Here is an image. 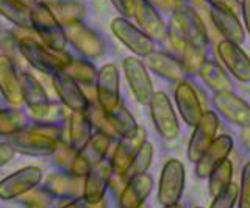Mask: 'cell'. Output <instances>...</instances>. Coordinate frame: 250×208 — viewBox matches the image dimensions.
<instances>
[{"label": "cell", "instance_id": "45", "mask_svg": "<svg viewBox=\"0 0 250 208\" xmlns=\"http://www.w3.org/2000/svg\"><path fill=\"white\" fill-rule=\"evenodd\" d=\"M97 205H92L89 204L88 200H84L83 197H78V199H74V200H70V202H67L66 205H62L60 208H97Z\"/></svg>", "mask_w": 250, "mask_h": 208}, {"label": "cell", "instance_id": "21", "mask_svg": "<svg viewBox=\"0 0 250 208\" xmlns=\"http://www.w3.org/2000/svg\"><path fill=\"white\" fill-rule=\"evenodd\" d=\"M175 104L180 111V116L191 127L197 125V122L202 119L203 113H205L192 84L185 80L180 82L175 88Z\"/></svg>", "mask_w": 250, "mask_h": 208}, {"label": "cell", "instance_id": "14", "mask_svg": "<svg viewBox=\"0 0 250 208\" xmlns=\"http://www.w3.org/2000/svg\"><path fill=\"white\" fill-rule=\"evenodd\" d=\"M52 84L58 99L70 111L84 113L89 108L91 102H89V99L86 97L83 89L80 88V84L74 79H70L64 71L52 75Z\"/></svg>", "mask_w": 250, "mask_h": 208}, {"label": "cell", "instance_id": "2", "mask_svg": "<svg viewBox=\"0 0 250 208\" xmlns=\"http://www.w3.org/2000/svg\"><path fill=\"white\" fill-rule=\"evenodd\" d=\"M19 50L28 64H31L39 72H44L47 75L62 72L70 63V57L67 53L52 50L39 40L31 36L22 38L19 41Z\"/></svg>", "mask_w": 250, "mask_h": 208}, {"label": "cell", "instance_id": "20", "mask_svg": "<svg viewBox=\"0 0 250 208\" xmlns=\"http://www.w3.org/2000/svg\"><path fill=\"white\" fill-rule=\"evenodd\" d=\"M217 55L239 82H250V58L238 44L224 40L217 45Z\"/></svg>", "mask_w": 250, "mask_h": 208}, {"label": "cell", "instance_id": "38", "mask_svg": "<svg viewBox=\"0 0 250 208\" xmlns=\"http://www.w3.org/2000/svg\"><path fill=\"white\" fill-rule=\"evenodd\" d=\"M55 200V196H52L45 188L44 189H31L25 194V204L30 208H50Z\"/></svg>", "mask_w": 250, "mask_h": 208}, {"label": "cell", "instance_id": "46", "mask_svg": "<svg viewBox=\"0 0 250 208\" xmlns=\"http://www.w3.org/2000/svg\"><path fill=\"white\" fill-rule=\"evenodd\" d=\"M241 11H242V18H244V25L247 33L250 35V0H242L241 2Z\"/></svg>", "mask_w": 250, "mask_h": 208}, {"label": "cell", "instance_id": "22", "mask_svg": "<svg viewBox=\"0 0 250 208\" xmlns=\"http://www.w3.org/2000/svg\"><path fill=\"white\" fill-rule=\"evenodd\" d=\"M153 188V179L150 174H141L127 180L119 196L121 208H136L146 204V199L150 196Z\"/></svg>", "mask_w": 250, "mask_h": 208}, {"label": "cell", "instance_id": "42", "mask_svg": "<svg viewBox=\"0 0 250 208\" xmlns=\"http://www.w3.org/2000/svg\"><path fill=\"white\" fill-rule=\"evenodd\" d=\"M135 2H136V0H111V3L114 5V8L121 13V16L127 18V19L133 16Z\"/></svg>", "mask_w": 250, "mask_h": 208}, {"label": "cell", "instance_id": "4", "mask_svg": "<svg viewBox=\"0 0 250 208\" xmlns=\"http://www.w3.org/2000/svg\"><path fill=\"white\" fill-rule=\"evenodd\" d=\"M111 140L113 138H109L105 133L100 132L92 133L88 143L75 153L72 163L69 166V174H72L75 177H84L94 166L102 163L109 150Z\"/></svg>", "mask_w": 250, "mask_h": 208}, {"label": "cell", "instance_id": "15", "mask_svg": "<svg viewBox=\"0 0 250 208\" xmlns=\"http://www.w3.org/2000/svg\"><path fill=\"white\" fill-rule=\"evenodd\" d=\"M219 128V119L214 111H205L202 119L194 127L189 144H188V158L191 161H197L202 153L208 149V146L214 141L216 132Z\"/></svg>", "mask_w": 250, "mask_h": 208}, {"label": "cell", "instance_id": "32", "mask_svg": "<svg viewBox=\"0 0 250 208\" xmlns=\"http://www.w3.org/2000/svg\"><path fill=\"white\" fill-rule=\"evenodd\" d=\"M30 13L31 10L27 8L25 5H22L19 0H0V14L19 28L33 30L31 28Z\"/></svg>", "mask_w": 250, "mask_h": 208}, {"label": "cell", "instance_id": "25", "mask_svg": "<svg viewBox=\"0 0 250 208\" xmlns=\"http://www.w3.org/2000/svg\"><path fill=\"white\" fill-rule=\"evenodd\" d=\"M146 64L156 75H160L169 82L180 83V82L185 80L186 71L182 64V61L174 58V57H170L169 53L153 50L150 55L146 57Z\"/></svg>", "mask_w": 250, "mask_h": 208}, {"label": "cell", "instance_id": "19", "mask_svg": "<svg viewBox=\"0 0 250 208\" xmlns=\"http://www.w3.org/2000/svg\"><path fill=\"white\" fill-rule=\"evenodd\" d=\"M133 18L138 22V28L150 38L152 41L153 40L161 41L166 38L167 30L158 10H155L147 0H136L135 10H133Z\"/></svg>", "mask_w": 250, "mask_h": 208}, {"label": "cell", "instance_id": "7", "mask_svg": "<svg viewBox=\"0 0 250 208\" xmlns=\"http://www.w3.org/2000/svg\"><path fill=\"white\" fill-rule=\"evenodd\" d=\"M185 189V166L180 160L170 158L163 166L160 185H158V200L163 207L178 204Z\"/></svg>", "mask_w": 250, "mask_h": 208}, {"label": "cell", "instance_id": "12", "mask_svg": "<svg viewBox=\"0 0 250 208\" xmlns=\"http://www.w3.org/2000/svg\"><path fill=\"white\" fill-rule=\"evenodd\" d=\"M124 74L127 83L130 86V91L139 104L148 105L150 99L153 96V84L150 80V75L147 72V67L141 60L135 57H128L124 60Z\"/></svg>", "mask_w": 250, "mask_h": 208}, {"label": "cell", "instance_id": "17", "mask_svg": "<svg viewBox=\"0 0 250 208\" xmlns=\"http://www.w3.org/2000/svg\"><path fill=\"white\" fill-rule=\"evenodd\" d=\"M113 167L109 161H102L94 166L91 171L83 177V199L89 204L97 205L105 199L106 189L113 177Z\"/></svg>", "mask_w": 250, "mask_h": 208}, {"label": "cell", "instance_id": "5", "mask_svg": "<svg viewBox=\"0 0 250 208\" xmlns=\"http://www.w3.org/2000/svg\"><path fill=\"white\" fill-rule=\"evenodd\" d=\"M148 106H150V116L158 135L169 141L175 140L180 133V124L174 106H172V102L166 92H153Z\"/></svg>", "mask_w": 250, "mask_h": 208}, {"label": "cell", "instance_id": "35", "mask_svg": "<svg viewBox=\"0 0 250 208\" xmlns=\"http://www.w3.org/2000/svg\"><path fill=\"white\" fill-rule=\"evenodd\" d=\"M231 177H233V166L230 160H224L213 172L209 174V183H208V191L211 197L219 196L224 189H227L231 185Z\"/></svg>", "mask_w": 250, "mask_h": 208}, {"label": "cell", "instance_id": "18", "mask_svg": "<svg viewBox=\"0 0 250 208\" xmlns=\"http://www.w3.org/2000/svg\"><path fill=\"white\" fill-rule=\"evenodd\" d=\"M233 149V141L229 135H221L214 138V141L208 146V149L202 153V157L195 161V172L200 179H208L209 174L227 160Z\"/></svg>", "mask_w": 250, "mask_h": 208}, {"label": "cell", "instance_id": "53", "mask_svg": "<svg viewBox=\"0 0 250 208\" xmlns=\"http://www.w3.org/2000/svg\"><path fill=\"white\" fill-rule=\"evenodd\" d=\"M195 208H202V207H195Z\"/></svg>", "mask_w": 250, "mask_h": 208}, {"label": "cell", "instance_id": "6", "mask_svg": "<svg viewBox=\"0 0 250 208\" xmlns=\"http://www.w3.org/2000/svg\"><path fill=\"white\" fill-rule=\"evenodd\" d=\"M60 140L42 133L41 130L36 127H23L18 133L10 136V143L16 152L25 153V155H52L57 147V143Z\"/></svg>", "mask_w": 250, "mask_h": 208}, {"label": "cell", "instance_id": "43", "mask_svg": "<svg viewBox=\"0 0 250 208\" xmlns=\"http://www.w3.org/2000/svg\"><path fill=\"white\" fill-rule=\"evenodd\" d=\"M16 150L13 149V146L10 143H0V167H3L14 158Z\"/></svg>", "mask_w": 250, "mask_h": 208}, {"label": "cell", "instance_id": "10", "mask_svg": "<svg viewBox=\"0 0 250 208\" xmlns=\"http://www.w3.org/2000/svg\"><path fill=\"white\" fill-rule=\"evenodd\" d=\"M111 32L113 35L119 40L125 47L128 50H131L135 55L138 57H147L155 50L153 41L148 38L147 35H144L141 30L130 22L127 18H116L111 22Z\"/></svg>", "mask_w": 250, "mask_h": 208}, {"label": "cell", "instance_id": "24", "mask_svg": "<svg viewBox=\"0 0 250 208\" xmlns=\"http://www.w3.org/2000/svg\"><path fill=\"white\" fill-rule=\"evenodd\" d=\"M209 16L214 27L219 30V33L225 38V41L234 42L238 45L242 44V41H244V28H242L236 13L222 8V6H211Z\"/></svg>", "mask_w": 250, "mask_h": 208}, {"label": "cell", "instance_id": "49", "mask_svg": "<svg viewBox=\"0 0 250 208\" xmlns=\"http://www.w3.org/2000/svg\"><path fill=\"white\" fill-rule=\"evenodd\" d=\"M97 208H106V204H105V200H102V202L99 204V207Z\"/></svg>", "mask_w": 250, "mask_h": 208}, {"label": "cell", "instance_id": "34", "mask_svg": "<svg viewBox=\"0 0 250 208\" xmlns=\"http://www.w3.org/2000/svg\"><path fill=\"white\" fill-rule=\"evenodd\" d=\"M152 158H153V146L146 141L141 147L138 149V152L135 153V157L131 158L128 167L125 169L124 175L121 179H124L125 182L130 180L131 177H136L141 174H146L147 169L152 165Z\"/></svg>", "mask_w": 250, "mask_h": 208}, {"label": "cell", "instance_id": "3", "mask_svg": "<svg viewBox=\"0 0 250 208\" xmlns=\"http://www.w3.org/2000/svg\"><path fill=\"white\" fill-rule=\"evenodd\" d=\"M30 21L33 32L39 36V41L52 50L64 52V47L67 44L64 28L55 19L49 5L38 3L35 8H31Z\"/></svg>", "mask_w": 250, "mask_h": 208}, {"label": "cell", "instance_id": "50", "mask_svg": "<svg viewBox=\"0 0 250 208\" xmlns=\"http://www.w3.org/2000/svg\"><path fill=\"white\" fill-rule=\"evenodd\" d=\"M164 208H182L178 204H175V205H169V207H164Z\"/></svg>", "mask_w": 250, "mask_h": 208}, {"label": "cell", "instance_id": "39", "mask_svg": "<svg viewBox=\"0 0 250 208\" xmlns=\"http://www.w3.org/2000/svg\"><path fill=\"white\" fill-rule=\"evenodd\" d=\"M238 200V185L231 183L229 188L224 189L221 194L213 199L209 208H233Z\"/></svg>", "mask_w": 250, "mask_h": 208}, {"label": "cell", "instance_id": "48", "mask_svg": "<svg viewBox=\"0 0 250 208\" xmlns=\"http://www.w3.org/2000/svg\"><path fill=\"white\" fill-rule=\"evenodd\" d=\"M39 3H45V5H50V3H53V2H57V0H38Z\"/></svg>", "mask_w": 250, "mask_h": 208}, {"label": "cell", "instance_id": "52", "mask_svg": "<svg viewBox=\"0 0 250 208\" xmlns=\"http://www.w3.org/2000/svg\"><path fill=\"white\" fill-rule=\"evenodd\" d=\"M178 2H180V3H182V5H183V2H185V0H178Z\"/></svg>", "mask_w": 250, "mask_h": 208}, {"label": "cell", "instance_id": "33", "mask_svg": "<svg viewBox=\"0 0 250 208\" xmlns=\"http://www.w3.org/2000/svg\"><path fill=\"white\" fill-rule=\"evenodd\" d=\"M49 8L52 10L55 19L60 22L61 27L83 21L84 16L83 5L78 2H60V0H57V2L49 5Z\"/></svg>", "mask_w": 250, "mask_h": 208}, {"label": "cell", "instance_id": "23", "mask_svg": "<svg viewBox=\"0 0 250 208\" xmlns=\"http://www.w3.org/2000/svg\"><path fill=\"white\" fill-rule=\"evenodd\" d=\"M147 141V133L144 128H141L136 132L135 136L131 138H124V140L119 141V144L116 146V149L113 152V157L109 160L113 167V172L117 174L119 177L124 175L125 169L128 167L131 158L135 157V153L138 152V149Z\"/></svg>", "mask_w": 250, "mask_h": 208}, {"label": "cell", "instance_id": "13", "mask_svg": "<svg viewBox=\"0 0 250 208\" xmlns=\"http://www.w3.org/2000/svg\"><path fill=\"white\" fill-rule=\"evenodd\" d=\"M66 40L74 45V47L88 58H97L104 53V41L100 36L94 32L92 28L84 25L82 21L74 22V24L64 25Z\"/></svg>", "mask_w": 250, "mask_h": 208}, {"label": "cell", "instance_id": "37", "mask_svg": "<svg viewBox=\"0 0 250 208\" xmlns=\"http://www.w3.org/2000/svg\"><path fill=\"white\" fill-rule=\"evenodd\" d=\"M205 50H199L195 47H191V45H185L182 50V64L185 67L186 74L188 72H199V69L202 67V64L205 63Z\"/></svg>", "mask_w": 250, "mask_h": 208}, {"label": "cell", "instance_id": "28", "mask_svg": "<svg viewBox=\"0 0 250 208\" xmlns=\"http://www.w3.org/2000/svg\"><path fill=\"white\" fill-rule=\"evenodd\" d=\"M45 189L55 197L78 199L83 197V177L72 174H52L45 180Z\"/></svg>", "mask_w": 250, "mask_h": 208}, {"label": "cell", "instance_id": "9", "mask_svg": "<svg viewBox=\"0 0 250 208\" xmlns=\"http://www.w3.org/2000/svg\"><path fill=\"white\" fill-rule=\"evenodd\" d=\"M42 180V171L38 166H27L0 180V199L11 200L35 189Z\"/></svg>", "mask_w": 250, "mask_h": 208}, {"label": "cell", "instance_id": "29", "mask_svg": "<svg viewBox=\"0 0 250 208\" xmlns=\"http://www.w3.org/2000/svg\"><path fill=\"white\" fill-rule=\"evenodd\" d=\"M106 121L109 127H111L114 136H119V138H131L135 136L136 132L139 130V125L136 119L133 118V114L125 108L122 104H119L116 106L114 110L105 113Z\"/></svg>", "mask_w": 250, "mask_h": 208}, {"label": "cell", "instance_id": "36", "mask_svg": "<svg viewBox=\"0 0 250 208\" xmlns=\"http://www.w3.org/2000/svg\"><path fill=\"white\" fill-rule=\"evenodd\" d=\"M23 127H25V118L21 111L11 108L0 110V136L10 138Z\"/></svg>", "mask_w": 250, "mask_h": 208}, {"label": "cell", "instance_id": "51", "mask_svg": "<svg viewBox=\"0 0 250 208\" xmlns=\"http://www.w3.org/2000/svg\"><path fill=\"white\" fill-rule=\"evenodd\" d=\"M136 208H150L147 204H143V205H139V207H136Z\"/></svg>", "mask_w": 250, "mask_h": 208}, {"label": "cell", "instance_id": "44", "mask_svg": "<svg viewBox=\"0 0 250 208\" xmlns=\"http://www.w3.org/2000/svg\"><path fill=\"white\" fill-rule=\"evenodd\" d=\"M208 2L211 3V6H222V8H227L236 14L241 8L239 0H208Z\"/></svg>", "mask_w": 250, "mask_h": 208}, {"label": "cell", "instance_id": "40", "mask_svg": "<svg viewBox=\"0 0 250 208\" xmlns=\"http://www.w3.org/2000/svg\"><path fill=\"white\" fill-rule=\"evenodd\" d=\"M238 208H250V163L242 169L241 187L238 188Z\"/></svg>", "mask_w": 250, "mask_h": 208}, {"label": "cell", "instance_id": "27", "mask_svg": "<svg viewBox=\"0 0 250 208\" xmlns=\"http://www.w3.org/2000/svg\"><path fill=\"white\" fill-rule=\"evenodd\" d=\"M0 92L11 105L23 102L19 72L16 71L13 61L6 57H0Z\"/></svg>", "mask_w": 250, "mask_h": 208}, {"label": "cell", "instance_id": "1", "mask_svg": "<svg viewBox=\"0 0 250 208\" xmlns=\"http://www.w3.org/2000/svg\"><path fill=\"white\" fill-rule=\"evenodd\" d=\"M169 40L177 49H180V52L183 50L185 45L205 50L208 44V35L199 14L188 6H180L172 14Z\"/></svg>", "mask_w": 250, "mask_h": 208}, {"label": "cell", "instance_id": "16", "mask_svg": "<svg viewBox=\"0 0 250 208\" xmlns=\"http://www.w3.org/2000/svg\"><path fill=\"white\" fill-rule=\"evenodd\" d=\"M213 105L219 114L239 127H250V105L231 91L216 92Z\"/></svg>", "mask_w": 250, "mask_h": 208}, {"label": "cell", "instance_id": "41", "mask_svg": "<svg viewBox=\"0 0 250 208\" xmlns=\"http://www.w3.org/2000/svg\"><path fill=\"white\" fill-rule=\"evenodd\" d=\"M75 150L70 147L69 143H64V141H58L57 143V147H55V152L52 153V157L55 160V163L60 165V166H70L72 163V160L75 157Z\"/></svg>", "mask_w": 250, "mask_h": 208}, {"label": "cell", "instance_id": "26", "mask_svg": "<svg viewBox=\"0 0 250 208\" xmlns=\"http://www.w3.org/2000/svg\"><path fill=\"white\" fill-rule=\"evenodd\" d=\"M64 72L80 84V88L83 89L86 97L89 99V102H96L94 97H96V82L99 71H96V67L89 61L80 58H70V63L64 69Z\"/></svg>", "mask_w": 250, "mask_h": 208}, {"label": "cell", "instance_id": "30", "mask_svg": "<svg viewBox=\"0 0 250 208\" xmlns=\"http://www.w3.org/2000/svg\"><path fill=\"white\" fill-rule=\"evenodd\" d=\"M67 135H69V146L75 152H78L88 143V140L92 136V125L86 111L84 113L70 111Z\"/></svg>", "mask_w": 250, "mask_h": 208}, {"label": "cell", "instance_id": "31", "mask_svg": "<svg viewBox=\"0 0 250 208\" xmlns=\"http://www.w3.org/2000/svg\"><path fill=\"white\" fill-rule=\"evenodd\" d=\"M199 74L202 80L205 82L208 86L214 92H224V91H231V82L229 75L224 72V69L216 64L214 61H205L199 69Z\"/></svg>", "mask_w": 250, "mask_h": 208}, {"label": "cell", "instance_id": "8", "mask_svg": "<svg viewBox=\"0 0 250 208\" xmlns=\"http://www.w3.org/2000/svg\"><path fill=\"white\" fill-rule=\"evenodd\" d=\"M21 88H22V99L27 106L35 114V118L49 122V114L55 113V106L49 100V96L44 86L35 75L30 72H21Z\"/></svg>", "mask_w": 250, "mask_h": 208}, {"label": "cell", "instance_id": "47", "mask_svg": "<svg viewBox=\"0 0 250 208\" xmlns=\"http://www.w3.org/2000/svg\"><path fill=\"white\" fill-rule=\"evenodd\" d=\"M19 2H21L22 5H25L27 8H30V10H31V8H35V6L39 3L38 0H19Z\"/></svg>", "mask_w": 250, "mask_h": 208}, {"label": "cell", "instance_id": "11", "mask_svg": "<svg viewBox=\"0 0 250 208\" xmlns=\"http://www.w3.org/2000/svg\"><path fill=\"white\" fill-rule=\"evenodd\" d=\"M96 100L104 113L114 110L121 104L119 89V71L114 64H105L97 72L96 82Z\"/></svg>", "mask_w": 250, "mask_h": 208}]
</instances>
